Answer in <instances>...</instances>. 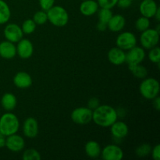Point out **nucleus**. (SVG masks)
Segmentation results:
<instances>
[{"mask_svg":"<svg viewBox=\"0 0 160 160\" xmlns=\"http://www.w3.org/2000/svg\"><path fill=\"white\" fill-rule=\"evenodd\" d=\"M117 118V110L109 105H99L92 111V120L95 124L102 128H109Z\"/></svg>","mask_w":160,"mask_h":160,"instance_id":"f257e3e1","label":"nucleus"},{"mask_svg":"<svg viewBox=\"0 0 160 160\" xmlns=\"http://www.w3.org/2000/svg\"><path fill=\"white\" fill-rule=\"evenodd\" d=\"M20 128V121L11 112H5L0 117V132L6 137L16 134Z\"/></svg>","mask_w":160,"mask_h":160,"instance_id":"f03ea898","label":"nucleus"},{"mask_svg":"<svg viewBox=\"0 0 160 160\" xmlns=\"http://www.w3.org/2000/svg\"><path fill=\"white\" fill-rule=\"evenodd\" d=\"M48 20L52 25L59 28L66 26L69 21V14L63 7L53 6L46 11Z\"/></svg>","mask_w":160,"mask_h":160,"instance_id":"7ed1b4c3","label":"nucleus"},{"mask_svg":"<svg viewBox=\"0 0 160 160\" xmlns=\"http://www.w3.org/2000/svg\"><path fill=\"white\" fill-rule=\"evenodd\" d=\"M159 82L152 78H144L139 86V92L145 99H154L156 97L159 96Z\"/></svg>","mask_w":160,"mask_h":160,"instance_id":"20e7f679","label":"nucleus"},{"mask_svg":"<svg viewBox=\"0 0 160 160\" xmlns=\"http://www.w3.org/2000/svg\"><path fill=\"white\" fill-rule=\"evenodd\" d=\"M159 41V32L156 29L148 28L142 31L140 36V42L142 48L145 49H151L156 46Z\"/></svg>","mask_w":160,"mask_h":160,"instance_id":"39448f33","label":"nucleus"},{"mask_svg":"<svg viewBox=\"0 0 160 160\" xmlns=\"http://www.w3.org/2000/svg\"><path fill=\"white\" fill-rule=\"evenodd\" d=\"M92 111L88 107H78L71 112V120L79 125H85L92 120Z\"/></svg>","mask_w":160,"mask_h":160,"instance_id":"423d86ee","label":"nucleus"},{"mask_svg":"<svg viewBox=\"0 0 160 160\" xmlns=\"http://www.w3.org/2000/svg\"><path fill=\"white\" fill-rule=\"evenodd\" d=\"M116 44L118 48L122 50H130L137 45V38L134 33L125 31L119 34L116 40Z\"/></svg>","mask_w":160,"mask_h":160,"instance_id":"0eeeda50","label":"nucleus"},{"mask_svg":"<svg viewBox=\"0 0 160 160\" xmlns=\"http://www.w3.org/2000/svg\"><path fill=\"white\" fill-rule=\"evenodd\" d=\"M145 58V49L142 47L134 46V48L128 50L126 53V61L125 62L128 64V67L141 64Z\"/></svg>","mask_w":160,"mask_h":160,"instance_id":"6e6552de","label":"nucleus"},{"mask_svg":"<svg viewBox=\"0 0 160 160\" xmlns=\"http://www.w3.org/2000/svg\"><path fill=\"white\" fill-rule=\"evenodd\" d=\"M5 38L9 42L12 43H17L23 38V33L21 28L16 23H8L3 31Z\"/></svg>","mask_w":160,"mask_h":160,"instance_id":"1a4fd4ad","label":"nucleus"},{"mask_svg":"<svg viewBox=\"0 0 160 160\" xmlns=\"http://www.w3.org/2000/svg\"><path fill=\"white\" fill-rule=\"evenodd\" d=\"M105 160H121L123 158V152L117 145H108L102 150L101 155Z\"/></svg>","mask_w":160,"mask_h":160,"instance_id":"9d476101","label":"nucleus"},{"mask_svg":"<svg viewBox=\"0 0 160 160\" xmlns=\"http://www.w3.org/2000/svg\"><path fill=\"white\" fill-rule=\"evenodd\" d=\"M25 142L23 137L19 134H11L6 138V147L12 152H19L24 148Z\"/></svg>","mask_w":160,"mask_h":160,"instance_id":"9b49d317","label":"nucleus"},{"mask_svg":"<svg viewBox=\"0 0 160 160\" xmlns=\"http://www.w3.org/2000/svg\"><path fill=\"white\" fill-rule=\"evenodd\" d=\"M16 47L17 54L23 59H29L34 52V46L29 39L22 38L17 42V45Z\"/></svg>","mask_w":160,"mask_h":160,"instance_id":"f8f14e48","label":"nucleus"},{"mask_svg":"<svg viewBox=\"0 0 160 160\" xmlns=\"http://www.w3.org/2000/svg\"><path fill=\"white\" fill-rule=\"evenodd\" d=\"M23 133L28 138H34L38 134V123L34 117H28L23 124Z\"/></svg>","mask_w":160,"mask_h":160,"instance_id":"ddd939ff","label":"nucleus"},{"mask_svg":"<svg viewBox=\"0 0 160 160\" xmlns=\"http://www.w3.org/2000/svg\"><path fill=\"white\" fill-rule=\"evenodd\" d=\"M158 7L159 6L155 0H142L139 6V11L142 16L150 19L154 17Z\"/></svg>","mask_w":160,"mask_h":160,"instance_id":"4468645a","label":"nucleus"},{"mask_svg":"<svg viewBox=\"0 0 160 160\" xmlns=\"http://www.w3.org/2000/svg\"><path fill=\"white\" fill-rule=\"evenodd\" d=\"M108 60L112 64L116 66H120L124 63L126 61V53L121 48L118 47L112 48L107 54Z\"/></svg>","mask_w":160,"mask_h":160,"instance_id":"2eb2a0df","label":"nucleus"},{"mask_svg":"<svg viewBox=\"0 0 160 160\" xmlns=\"http://www.w3.org/2000/svg\"><path fill=\"white\" fill-rule=\"evenodd\" d=\"M32 78L31 75L24 71H20L13 78V84L18 88H28L32 85Z\"/></svg>","mask_w":160,"mask_h":160,"instance_id":"dca6fc26","label":"nucleus"},{"mask_svg":"<svg viewBox=\"0 0 160 160\" xmlns=\"http://www.w3.org/2000/svg\"><path fill=\"white\" fill-rule=\"evenodd\" d=\"M17 55V47L12 42L6 40L0 42V56L5 59H13Z\"/></svg>","mask_w":160,"mask_h":160,"instance_id":"f3484780","label":"nucleus"},{"mask_svg":"<svg viewBox=\"0 0 160 160\" xmlns=\"http://www.w3.org/2000/svg\"><path fill=\"white\" fill-rule=\"evenodd\" d=\"M111 134L114 138L123 139L127 137L129 133V128L124 122L116 121L110 126Z\"/></svg>","mask_w":160,"mask_h":160,"instance_id":"a211bd4d","label":"nucleus"},{"mask_svg":"<svg viewBox=\"0 0 160 160\" xmlns=\"http://www.w3.org/2000/svg\"><path fill=\"white\" fill-rule=\"evenodd\" d=\"M126 24L124 17L120 14L112 15L110 20L107 23V28L112 32H119L122 31Z\"/></svg>","mask_w":160,"mask_h":160,"instance_id":"6ab92c4d","label":"nucleus"},{"mask_svg":"<svg viewBox=\"0 0 160 160\" xmlns=\"http://www.w3.org/2000/svg\"><path fill=\"white\" fill-rule=\"evenodd\" d=\"M98 4L95 0H84L80 5V11L85 17H90L98 10Z\"/></svg>","mask_w":160,"mask_h":160,"instance_id":"aec40b11","label":"nucleus"},{"mask_svg":"<svg viewBox=\"0 0 160 160\" xmlns=\"http://www.w3.org/2000/svg\"><path fill=\"white\" fill-rule=\"evenodd\" d=\"M17 97L12 93H5L2 96L1 106L7 112H11L17 107Z\"/></svg>","mask_w":160,"mask_h":160,"instance_id":"412c9836","label":"nucleus"},{"mask_svg":"<svg viewBox=\"0 0 160 160\" xmlns=\"http://www.w3.org/2000/svg\"><path fill=\"white\" fill-rule=\"evenodd\" d=\"M84 151L86 155L92 159H95L101 155V146L95 141H89L84 146Z\"/></svg>","mask_w":160,"mask_h":160,"instance_id":"4be33fe9","label":"nucleus"},{"mask_svg":"<svg viewBox=\"0 0 160 160\" xmlns=\"http://www.w3.org/2000/svg\"><path fill=\"white\" fill-rule=\"evenodd\" d=\"M10 17L11 11L9 5L4 0H0V25L7 23Z\"/></svg>","mask_w":160,"mask_h":160,"instance_id":"5701e85b","label":"nucleus"},{"mask_svg":"<svg viewBox=\"0 0 160 160\" xmlns=\"http://www.w3.org/2000/svg\"><path fill=\"white\" fill-rule=\"evenodd\" d=\"M128 68L131 71L132 74L138 79H144L148 75V70L146 69V67L141 65V64L132 66V67H128Z\"/></svg>","mask_w":160,"mask_h":160,"instance_id":"b1692460","label":"nucleus"},{"mask_svg":"<svg viewBox=\"0 0 160 160\" xmlns=\"http://www.w3.org/2000/svg\"><path fill=\"white\" fill-rule=\"evenodd\" d=\"M36 26H37V24L34 23V21L32 19H28V20L23 21V23H22V26L20 28H21L23 34H31L34 32V31L36 29Z\"/></svg>","mask_w":160,"mask_h":160,"instance_id":"393cba45","label":"nucleus"},{"mask_svg":"<svg viewBox=\"0 0 160 160\" xmlns=\"http://www.w3.org/2000/svg\"><path fill=\"white\" fill-rule=\"evenodd\" d=\"M150 27V20L149 19L147 18V17H141L136 20L135 22V28L136 29L138 30V31H145L148 28H149Z\"/></svg>","mask_w":160,"mask_h":160,"instance_id":"a878e982","label":"nucleus"},{"mask_svg":"<svg viewBox=\"0 0 160 160\" xmlns=\"http://www.w3.org/2000/svg\"><path fill=\"white\" fill-rule=\"evenodd\" d=\"M33 20L37 25H43L48 21V17H47L46 11L40 10L36 12L33 16Z\"/></svg>","mask_w":160,"mask_h":160,"instance_id":"bb28decb","label":"nucleus"},{"mask_svg":"<svg viewBox=\"0 0 160 160\" xmlns=\"http://www.w3.org/2000/svg\"><path fill=\"white\" fill-rule=\"evenodd\" d=\"M22 158L23 160H40L42 157L37 150L34 148H28L23 152Z\"/></svg>","mask_w":160,"mask_h":160,"instance_id":"cd10ccee","label":"nucleus"},{"mask_svg":"<svg viewBox=\"0 0 160 160\" xmlns=\"http://www.w3.org/2000/svg\"><path fill=\"white\" fill-rule=\"evenodd\" d=\"M152 146L149 144H142L138 146L135 149V153L138 157H145L150 155Z\"/></svg>","mask_w":160,"mask_h":160,"instance_id":"c85d7f7f","label":"nucleus"},{"mask_svg":"<svg viewBox=\"0 0 160 160\" xmlns=\"http://www.w3.org/2000/svg\"><path fill=\"white\" fill-rule=\"evenodd\" d=\"M149 52H148V59L153 63H156L157 65H159L160 63V48L157 45L151 49H149Z\"/></svg>","mask_w":160,"mask_h":160,"instance_id":"c756f323","label":"nucleus"},{"mask_svg":"<svg viewBox=\"0 0 160 160\" xmlns=\"http://www.w3.org/2000/svg\"><path fill=\"white\" fill-rule=\"evenodd\" d=\"M112 15L113 14H112L111 9H109L101 8V9L98 10V20H99L100 22H102V23H107Z\"/></svg>","mask_w":160,"mask_h":160,"instance_id":"7c9ffc66","label":"nucleus"},{"mask_svg":"<svg viewBox=\"0 0 160 160\" xmlns=\"http://www.w3.org/2000/svg\"><path fill=\"white\" fill-rule=\"evenodd\" d=\"M117 1L118 0H97V2L99 7L111 9L117 6Z\"/></svg>","mask_w":160,"mask_h":160,"instance_id":"2f4dec72","label":"nucleus"},{"mask_svg":"<svg viewBox=\"0 0 160 160\" xmlns=\"http://www.w3.org/2000/svg\"><path fill=\"white\" fill-rule=\"evenodd\" d=\"M38 2L39 6L44 11L48 10L55 4V0H38Z\"/></svg>","mask_w":160,"mask_h":160,"instance_id":"473e14b6","label":"nucleus"},{"mask_svg":"<svg viewBox=\"0 0 160 160\" xmlns=\"http://www.w3.org/2000/svg\"><path fill=\"white\" fill-rule=\"evenodd\" d=\"M99 105V100L97 98H95V97H93V98H91L90 99H89L88 102V107L89 109H92V110H94V109H96Z\"/></svg>","mask_w":160,"mask_h":160,"instance_id":"72a5a7b5","label":"nucleus"},{"mask_svg":"<svg viewBox=\"0 0 160 160\" xmlns=\"http://www.w3.org/2000/svg\"><path fill=\"white\" fill-rule=\"evenodd\" d=\"M150 154L152 155V157L154 160L160 159V145H156L154 148H152V151Z\"/></svg>","mask_w":160,"mask_h":160,"instance_id":"f704fd0d","label":"nucleus"},{"mask_svg":"<svg viewBox=\"0 0 160 160\" xmlns=\"http://www.w3.org/2000/svg\"><path fill=\"white\" fill-rule=\"evenodd\" d=\"M132 4V0H118L117 6L121 9H127L129 8Z\"/></svg>","mask_w":160,"mask_h":160,"instance_id":"c9c22d12","label":"nucleus"},{"mask_svg":"<svg viewBox=\"0 0 160 160\" xmlns=\"http://www.w3.org/2000/svg\"><path fill=\"white\" fill-rule=\"evenodd\" d=\"M153 100V107L156 110L159 111L160 110V98L159 96L156 97Z\"/></svg>","mask_w":160,"mask_h":160,"instance_id":"e433bc0d","label":"nucleus"},{"mask_svg":"<svg viewBox=\"0 0 160 160\" xmlns=\"http://www.w3.org/2000/svg\"><path fill=\"white\" fill-rule=\"evenodd\" d=\"M96 28L98 29V31H105L107 28V23H102V22H98L96 25Z\"/></svg>","mask_w":160,"mask_h":160,"instance_id":"4c0bfd02","label":"nucleus"},{"mask_svg":"<svg viewBox=\"0 0 160 160\" xmlns=\"http://www.w3.org/2000/svg\"><path fill=\"white\" fill-rule=\"evenodd\" d=\"M6 146V136L0 132V148Z\"/></svg>","mask_w":160,"mask_h":160,"instance_id":"58836bf2","label":"nucleus"},{"mask_svg":"<svg viewBox=\"0 0 160 160\" xmlns=\"http://www.w3.org/2000/svg\"><path fill=\"white\" fill-rule=\"evenodd\" d=\"M154 17L156 18V20H157L158 22L160 21V8L158 7L157 10H156V13H155L154 15Z\"/></svg>","mask_w":160,"mask_h":160,"instance_id":"ea45409f","label":"nucleus"},{"mask_svg":"<svg viewBox=\"0 0 160 160\" xmlns=\"http://www.w3.org/2000/svg\"><path fill=\"white\" fill-rule=\"evenodd\" d=\"M159 29H160V26H159V24H158L157 28H156V30L158 31V32H159Z\"/></svg>","mask_w":160,"mask_h":160,"instance_id":"a19ab883","label":"nucleus"},{"mask_svg":"<svg viewBox=\"0 0 160 160\" xmlns=\"http://www.w3.org/2000/svg\"><path fill=\"white\" fill-rule=\"evenodd\" d=\"M83 1H84V0H83Z\"/></svg>","mask_w":160,"mask_h":160,"instance_id":"79ce46f5","label":"nucleus"}]
</instances>
